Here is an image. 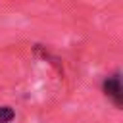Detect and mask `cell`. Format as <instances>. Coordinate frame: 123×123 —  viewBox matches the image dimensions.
<instances>
[{
  "label": "cell",
  "mask_w": 123,
  "mask_h": 123,
  "mask_svg": "<svg viewBox=\"0 0 123 123\" xmlns=\"http://www.w3.org/2000/svg\"><path fill=\"white\" fill-rule=\"evenodd\" d=\"M104 88V94L113 102L115 108H121V102H123V88H121V77L119 73H113L111 77H108L102 85Z\"/></svg>",
  "instance_id": "6da1fadb"
},
{
  "label": "cell",
  "mask_w": 123,
  "mask_h": 123,
  "mask_svg": "<svg viewBox=\"0 0 123 123\" xmlns=\"http://www.w3.org/2000/svg\"><path fill=\"white\" fill-rule=\"evenodd\" d=\"M13 117H15V113H13V110L10 106H0V123H8Z\"/></svg>",
  "instance_id": "7a4b0ae2"
}]
</instances>
